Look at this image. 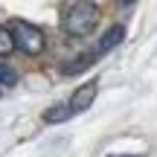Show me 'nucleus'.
<instances>
[{
  "instance_id": "1",
  "label": "nucleus",
  "mask_w": 157,
  "mask_h": 157,
  "mask_svg": "<svg viewBox=\"0 0 157 157\" xmlns=\"http://www.w3.org/2000/svg\"><path fill=\"white\" fill-rule=\"evenodd\" d=\"M99 23V6L96 3H70L64 9V17H61V26L67 35L73 38H84L90 35Z\"/></svg>"
},
{
  "instance_id": "2",
  "label": "nucleus",
  "mask_w": 157,
  "mask_h": 157,
  "mask_svg": "<svg viewBox=\"0 0 157 157\" xmlns=\"http://www.w3.org/2000/svg\"><path fill=\"white\" fill-rule=\"evenodd\" d=\"M9 32H12V41H15V47L21 52H26V56H41L44 52L47 41H44V32L38 26H32L26 21H12Z\"/></svg>"
},
{
  "instance_id": "3",
  "label": "nucleus",
  "mask_w": 157,
  "mask_h": 157,
  "mask_svg": "<svg viewBox=\"0 0 157 157\" xmlns=\"http://www.w3.org/2000/svg\"><path fill=\"white\" fill-rule=\"evenodd\" d=\"M96 93H99V82H96V78H93V82H84L82 87H76V93L70 96V102H67V105H70V111H73V113L87 111V108L93 105Z\"/></svg>"
},
{
  "instance_id": "4",
  "label": "nucleus",
  "mask_w": 157,
  "mask_h": 157,
  "mask_svg": "<svg viewBox=\"0 0 157 157\" xmlns=\"http://www.w3.org/2000/svg\"><path fill=\"white\" fill-rule=\"evenodd\" d=\"M122 38H125V26L122 23H117V26H111L105 35H102V41H99V47H96V56H105V52H111L113 47H119L122 44Z\"/></svg>"
},
{
  "instance_id": "5",
  "label": "nucleus",
  "mask_w": 157,
  "mask_h": 157,
  "mask_svg": "<svg viewBox=\"0 0 157 157\" xmlns=\"http://www.w3.org/2000/svg\"><path fill=\"white\" fill-rule=\"evenodd\" d=\"M93 58H96V52H84V56H78V58H73V64H64V73L67 76H73V73H82V70H87L90 64H93Z\"/></svg>"
},
{
  "instance_id": "6",
  "label": "nucleus",
  "mask_w": 157,
  "mask_h": 157,
  "mask_svg": "<svg viewBox=\"0 0 157 157\" xmlns=\"http://www.w3.org/2000/svg\"><path fill=\"white\" fill-rule=\"evenodd\" d=\"M73 117L70 105H52L50 111H44V122H64V119Z\"/></svg>"
},
{
  "instance_id": "7",
  "label": "nucleus",
  "mask_w": 157,
  "mask_h": 157,
  "mask_svg": "<svg viewBox=\"0 0 157 157\" xmlns=\"http://www.w3.org/2000/svg\"><path fill=\"white\" fill-rule=\"evenodd\" d=\"M12 50H15L12 32H9V26H3V23H0V56H9Z\"/></svg>"
},
{
  "instance_id": "8",
  "label": "nucleus",
  "mask_w": 157,
  "mask_h": 157,
  "mask_svg": "<svg viewBox=\"0 0 157 157\" xmlns=\"http://www.w3.org/2000/svg\"><path fill=\"white\" fill-rule=\"evenodd\" d=\"M0 84H3V87H15V84H17L15 67H9V64H0Z\"/></svg>"
},
{
  "instance_id": "9",
  "label": "nucleus",
  "mask_w": 157,
  "mask_h": 157,
  "mask_svg": "<svg viewBox=\"0 0 157 157\" xmlns=\"http://www.w3.org/2000/svg\"><path fill=\"white\" fill-rule=\"evenodd\" d=\"M111 157H140V154H111Z\"/></svg>"
}]
</instances>
